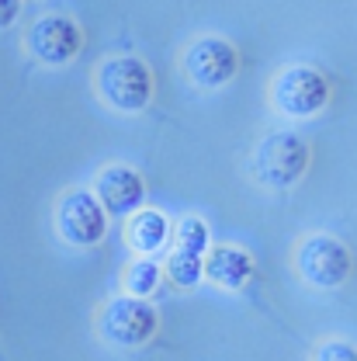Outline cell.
Returning <instances> with one entry per match:
<instances>
[{"label":"cell","instance_id":"cell-5","mask_svg":"<svg viewBox=\"0 0 357 361\" xmlns=\"http://www.w3.org/2000/svg\"><path fill=\"white\" fill-rule=\"evenodd\" d=\"M330 104V80L309 66V63H292L274 73L270 80V108L284 118H315Z\"/></svg>","mask_w":357,"mask_h":361},{"label":"cell","instance_id":"cell-1","mask_svg":"<svg viewBox=\"0 0 357 361\" xmlns=\"http://www.w3.org/2000/svg\"><path fill=\"white\" fill-rule=\"evenodd\" d=\"M313 149L302 135L277 129L268 133L250 153V178L268 191H288L306 178Z\"/></svg>","mask_w":357,"mask_h":361},{"label":"cell","instance_id":"cell-10","mask_svg":"<svg viewBox=\"0 0 357 361\" xmlns=\"http://www.w3.org/2000/svg\"><path fill=\"white\" fill-rule=\"evenodd\" d=\"M253 274H257V261H253L250 250L232 247V243L208 247V254H205V278L212 285H219L225 292H239V288L250 285Z\"/></svg>","mask_w":357,"mask_h":361},{"label":"cell","instance_id":"cell-6","mask_svg":"<svg viewBox=\"0 0 357 361\" xmlns=\"http://www.w3.org/2000/svg\"><path fill=\"white\" fill-rule=\"evenodd\" d=\"M56 233L70 247H97L108 236V212L90 188H70L56 202Z\"/></svg>","mask_w":357,"mask_h":361},{"label":"cell","instance_id":"cell-13","mask_svg":"<svg viewBox=\"0 0 357 361\" xmlns=\"http://www.w3.org/2000/svg\"><path fill=\"white\" fill-rule=\"evenodd\" d=\"M163 278H170L177 288H194V285L205 281V257L174 247V254H170L167 264H163Z\"/></svg>","mask_w":357,"mask_h":361},{"label":"cell","instance_id":"cell-14","mask_svg":"<svg viewBox=\"0 0 357 361\" xmlns=\"http://www.w3.org/2000/svg\"><path fill=\"white\" fill-rule=\"evenodd\" d=\"M170 240H177L180 250H191V254H208V247H212V229L205 219H198V216H184L177 226H174V233H170Z\"/></svg>","mask_w":357,"mask_h":361},{"label":"cell","instance_id":"cell-4","mask_svg":"<svg viewBox=\"0 0 357 361\" xmlns=\"http://www.w3.org/2000/svg\"><path fill=\"white\" fill-rule=\"evenodd\" d=\"M295 271H299V278L309 288L333 292V288H344L351 281V274H354V254L333 233H309L295 247Z\"/></svg>","mask_w":357,"mask_h":361},{"label":"cell","instance_id":"cell-7","mask_svg":"<svg viewBox=\"0 0 357 361\" xmlns=\"http://www.w3.org/2000/svg\"><path fill=\"white\" fill-rule=\"evenodd\" d=\"M239 73V49L219 39V35H201L187 45L184 52V77L201 90H219L232 84Z\"/></svg>","mask_w":357,"mask_h":361},{"label":"cell","instance_id":"cell-2","mask_svg":"<svg viewBox=\"0 0 357 361\" xmlns=\"http://www.w3.org/2000/svg\"><path fill=\"white\" fill-rule=\"evenodd\" d=\"M94 330L111 348H122V351L146 348L160 334V310L149 299H135V295L122 292V295H111L97 306Z\"/></svg>","mask_w":357,"mask_h":361},{"label":"cell","instance_id":"cell-15","mask_svg":"<svg viewBox=\"0 0 357 361\" xmlns=\"http://www.w3.org/2000/svg\"><path fill=\"white\" fill-rule=\"evenodd\" d=\"M309 361H357V344L347 337H322L309 351Z\"/></svg>","mask_w":357,"mask_h":361},{"label":"cell","instance_id":"cell-8","mask_svg":"<svg viewBox=\"0 0 357 361\" xmlns=\"http://www.w3.org/2000/svg\"><path fill=\"white\" fill-rule=\"evenodd\" d=\"M25 45L32 52V59H39L45 66H66L80 56L84 49V32L73 18L66 14H49V18H39L28 35H25Z\"/></svg>","mask_w":357,"mask_h":361},{"label":"cell","instance_id":"cell-9","mask_svg":"<svg viewBox=\"0 0 357 361\" xmlns=\"http://www.w3.org/2000/svg\"><path fill=\"white\" fill-rule=\"evenodd\" d=\"M101 202V209L108 216H118V219H129L132 212H139L146 205V180L139 171L125 167V164H111L104 167L97 178H94V188H90Z\"/></svg>","mask_w":357,"mask_h":361},{"label":"cell","instance_id":"cell-11","mask_svg":"<svg viewBox=\"0 0 357 361\" xmlns=\"http://www.w3.org/2000/svg\"><path fill=\"white\" fill-rule=\"evenodd\" d=\"M170 233H174V223L160 209H146V205L132 212L125 226V240L135 250V257H156L160 250H167Z\"/></svg>","mask_w":357,"mask_h":361},{"label":"cell","instance_id":"cell-3","mask_svg":"<svg viewBox=\"0 0 357 361\" xmlns=\"http://www.w3.org/2000/svg\"><path fill=\"white\" fill-rule=\"evenodd\" d=\"M97 97L122 115H139L153 101V70L139 56H111L94 73Z\"/></svg>","mask_w":357,"mask_h":361},{"label":"cell","instance_id":"cell-12","mask_svg":"<svg viewBox=\"0 0 357 361\" xmlns=\"http://www.w3.org/2000/svg\"><path fill=\"white\" fill-rule=\"evenodd\" d=\"M163 285V264L156 257H135L125 264L122 271V288L125 295H135V299H149L156 295V288Z\"/></svg>","mask_w":357,"mask_h":361},{"label":"cell","instance_id":"cell-16","mask_svg":"<svg viewBox=\"0 0 357 361\" xmlns=\"http://www.w3.org/2000/svg\"><path fill=\"white\" fill-rule=\"evenodd\" d=\"M21 14V0H0V28H11Z\"/></svg>","mask_w":357,"mask_h":361}]
</instances>
